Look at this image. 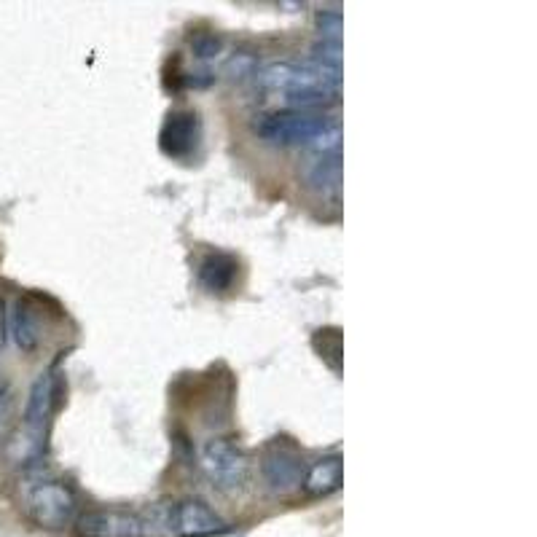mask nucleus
I'll return each instance as SVG.
<instances>
[{"instance_id":"f257e3e1","label":"nucleus","mask_w":537,"mask_h":537,"mask_svg":"<svg viewBox=\"0 0 537 537\" xmlns=\"http://www.w3.org/2000/svg\"><path fill=\"white\" fill-rule=\"evenodd\" d=\"M261 92L277 97L285 111H317L339 100L341 70L309 60H277L256 70Z\"/></svg>"},{"instance_id":"f03ea898","label":"nucleus","mask_w":537,"mask_h":537,"mask_svg":"<svg viewBox=\"0 0 537 537\" xmlns=\"http://www.w3.org/2000/svg\"><path fill=\"white\" fill-rule=\"evenodd\" d=\"M253 132L274 148H307L309 154L341 151V121L323 111H274L258 116Z\"/></svg>"},{"instance_id":"7ed1b4c3","label":"nucleus","mask_w":537,"mask_h":537,"mask_svg":"<svg viewBox=\"0 0 537 537\" xmlns=\"http://www.w3.org/2000/svg\"><path fill=\"white\" fill-rule=\"evenodd\" d=\"M19 503L27 519L49 532H60L76 521L78 500L73 489L49 473H27L19 481Z\"/></svg>"},{"instance_id":"20e7f679","label":"nucleus","mask_w":537,"mask_h":537,"mask_svg":"<svg viewBox=\"0 0 537 537\" xmlns=\"http://www.w3.org/2000/svg\"><path fill=\"white\" fill-rule=\"evenodd\" d=\"M199 465L205 470L207 481L221 492H242L250 478V462L237 444L226 438H213L202 446Z\"/></svg>"},{"instance_id":"39448f33","label":"nucleus","mask_w":537,"mask_h":537,"mask_svg":"<svg viewBox=\"0 0 537 537\" xmlns=\"http://www.w3.org/2000/svg\"><path fill=\"white\" fill-rule=\"evenodd\" d=\"M73 532L76 537H156V524L140 513L97 508L76 516Z\"/></svg>"},{"instance_id":"423d86ee","label":"nucleus","mask_w":537,"mask_h":537,"mask_svg":"<svg viewBox=\"0 0 537 537\" xmlns=\"http://www.w3.org/2000/svg\"><path fill=\"white\" fill-rule=\"evenodd\" d=\"M202 145V119L197 111H170L159 132V148L172 162L194 159Z\"/></svg>"},{"instance_id":"0eeeda50","label":"nucleus","mask_w":537,"mask_h":537,"mask_svg":"<svg viewBox=\"0 0 537 537\" xmlns=\"http://www.w3.org/2000/svg\"><path fill=\"white\" fill-rule=\"evenodd\" d=\"M54 395H57V379H54L52 371H43L30 387L25 406V444L30 446L33 457H41L43 452L41 438L54 411Z\"/></svg>"},{"instance_id":"6e6552de","label":"nucleus","mask_w":537,"mask_h":537,"mask_svg":"<svg viewBox=\"0 0 537 537\" xmlns=\"http://www.w3.org/2000/svg\"><path fill=\"white\" fill-rule=\"evenodd\" d=\"M167 527L178 537H213L229 529V524L199 497H186L170 508Z\"/></svg>"},{"instance_id":"1a4fd4ad","label":"nucleus","mask_w":537,"mask_h":537,"mask_svg":"<svg viewBox=\"0 0 537 537\" xmlns=\"http://www.w3.org/2000/svg\"><path fill=\"white\" fill-rule=\"evenodd\" d=\"M304 470H307V465L301 460V454L288 444L269 446L261 457V476L274 495L296 492L304 481Z\"/></svg>"},{"instance_id":"9d476101","label":"nucleus","mask_w":537,"mask_h":537,"mask_svg":"<svg viewBox=\"0 0 537 537\" xmlns=\"http://www.w3.org/2000/svg\"><path fill=\"white\" fill-rule=\"evenodd\" d=\"M6 331H9L11 341L17 344L25 355H33L41 347L43 325L38 317V309L27 299H14L11 307L6 309Z\"/></svg>"},{"instance_id":"9b49d317","label":"nucleus","mask_w":537,"mask_h":537,"mask_svg":"<svg viewBox=\"0 0 537 537\" xmlns=\"http://www.w3.org/2000/svg\"><path fill=\"white\" fill-rule=\"evenodd\" d=\"M304 183L317 197L339 199L341 191V151L312 154L304 167Z\"/></svg>"},{"instance_id":"f8f14e48","label":"nucleus","mask_w":537,"mask_h":537,"mask_svg":"<svg viewBox=\"0 0 537 537\" xmlns=\"http://www.w3.org/2000/svg\"><path fill=\"white\" fill-rule=\"evenodd\" d=\"M239 274V261L231 253H223V250H213L207 253L197 266V280L199 285L213 293V296H223L234 288Z\"/></svg>"},{"instance_id":"ddd939ff","label":"nucleus","mask_w":537,"mask_h":537,"mask_svg":"<svg viewBox=\"0 0 537 537\" xmlns=\"http://www.w3.org/2000/svg\"><path fill=\"white\" fill-rule=\"evenodd\" d=\"M341 484H344V460H341V454H325V457L315 460L304 470L301 489L309 497H328L333 492H339Z\"/></svg>"},{"instance_id":"4468645a","label":"nucleus","mask_w":537,"mask_h":537,"mask_svg":"<svg viewBox=\"0 0 537 537\" xmlns=\"http://www.w3.org/2000/svg\"><path fill=\"white\" fill-rule=\"evenodd\" d=\"M312 347L320 355L325 366L331 368L333 374H341V360H344V344H341L339 328H320L312 336Z\"/></svg>"},{"instance_id":"2eb2a0df","label":"nucleus","mask_w":537,"mask_h":537,"mask_svg":"<svg viewBox=\"0 0 537 537\" xmlns=\"http://www.w3.org/2000/svg\"><path fill=\"white\" fill-rule=\"evenodd\" d=\"M315 22H317V35H320V41L341 43V30H344V17H341V11H336V9L317 11Z\"/></svg>"},{"instance_id":"dca6fc26","label":"nucleus","mask_w":537,"mask_h":537,"mask_svg":"<svg viewBox=\"0 0 537 537\" xmlns=\"http://www.w3.org/2000/svg\"><path fill=\"white\" fill-rule=\"evenodd\" d=\"M191 49L197 54V60L202 62H213L218 54H221L223 43L221 38H215L213 33H199L191 38Z\"/></svg>"},{"instance_id":"f3484780","label":"nucleus","mask_w":537,"mask_h":537,"mask_svg":"<svg viewBox=\"0 0 537 537\" xmlns=\"http://www.w3.org/2000/svg\"><path fill=\"white\" fill-rule=\"evenodd\" d=\"M9 414H11V393L6 387H0V438H3L6 425H9Z\"/></svg>"}]
</instances>
